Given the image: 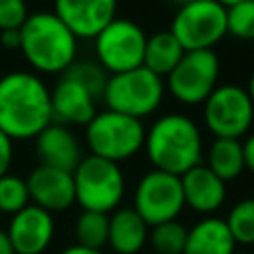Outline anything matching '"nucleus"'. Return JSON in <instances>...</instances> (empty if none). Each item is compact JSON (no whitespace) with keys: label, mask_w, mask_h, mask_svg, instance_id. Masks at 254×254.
Masks as SVG:
<instances>
[{"label":"nucleus","mask_w":254,"mask_h":254,"mask_svg":"<svg viewBox=\"0 0 254 254\" xmlns=\"http://www.w3.org/2000/svg\"><path fill=\"white\" fill-rule=\"evenodd\" d=\"M52 95L34 71H8L0 77V131L12 141H34L50 123Z\"/></svg>","instance_id":"1"},{"label":"nucleus","mask_w":254,"mask_h":254,"mask_svg":"<svg viewBox=\"0 0 254 254\" xmlns=\"http://www.w3.org/2000/svg\"><path fill=\"white\" fill-rule=\"evenodd\" d=\"M143 151L153 169L181 177L202 161L200 127L187 113H165L147 129Z\"/></svg>","instance_id":"2"},{"label":"nucleus","mask_w":254,"mask_h":254,"mask_svg":"<svg viewBox=\"0 0 254 254\" xmlns=\"http://www.w3.org/2000/svg\"><path fill=\"white\" fill-rule=\"evenodd\" d=\"M20 54L36 73L62 75L77 60V38L54 12H32L20 26Z\"/></svg>","instance_id":"3"},{"label":"nucleus","mask_w":254,"mask_h":254,"mask_svg":"<svg viewBox=\"0 0 254 254\" xmlns=\"http://www.w3.org/2000/svg\"><path fill=\"white\" fill-rule=\"evenodd\" d=\"M145 133L147 127L141 119L111 109H101L85 125V145L89 155L119 165L143 151Z\"/></svg>","instance_id":"4"},{"label":"nucleus","mask_w":254,"mask_h":254,"mask_svg":"<svg viewBox=\"0 0 254 254\" xmlns=\"http://www.w3.org/2000/svg\"><path fill=\"white\" fill-rule=\"evenodd\" d=\"M167 95L165 79L147 67H135L107 77L101 101L105 109L141 119L153 115Z\"/></svg>","instance_id":"5"},{"label":"nucleus","mask_w":254,"mask_h":254,"mask_svg":"<svg viewBox=\"0 0 254 254\" xmlns=\"http://www.w3.org/2000/svg\"><path fill=\"white\" fill-rule=\"evenodd\" d=\"M75 202L81 210L111 214L125 196V175L117 163L95 155H83L71 173Z\"/></svg>","instance_id":"6"},{"label":"nucleus","mask_w":254,"mask_h":254,"mask_svg":"<svg viewBox=\"0 0 254 254\" xmlns=\"http://www.w3.org/2000/svg\"><path fill=\"white\" fill-rule=\"evenodd\" d=\"M254 123V103L246 87L218 83L202 103V125L214 139L246 137Z\"/></svg>","instance_id":"7"},{"label":"nucleus","mask_w":254,"mask_h":254,"mask_svg":"<svg viewBox=\"0 0 254 254\" xmlns=\"http://www.w3.org/2000/svg\"><path fill=\"white\" fill-rule=\"evenodd\" d=\"M145 44L147 34L137 22L115 16L93 38V60L109 75L123 73L143 65Z\"/></svg>","instance_id":"8"},{"label":"nucleus","mask_w":254,"mask_h":254,"mask_svg":"<svg viewBox=\"0 0 254 254\" xmlns=\"http://www.w3.org/2000/svg\"><path fill=\"white\" fill-rule=\"evenodd\" d=\"M220 60L214 50L185 52L177 67L165 77L169 95L183 105H202L218 87Z\"/></svg>","instance_id":"9"},{"label":"nucleus","mask_w":254,"mask_h":254,"mask_svg":"<svg viewBox=\"0 0 254 254\" xmlns=\"http://www.w3.org/2000/svg\"><path fill=\"white\" fill-rule=\"evenodd\" d=\"M171 34L185 52L212 50L226 36V8L216 0H194L177 8Z\"/></svg>","instance_id":"10"},{"label":"nucleus","mask_w":254,"mask_h":254,"mask_svg":"<svg viewBox=\"0 0 254 254\" xmlns=\"http://www.w3.org/2000/svg\"><path fill=\"white\" fill-rule=\"evenodd\" d=\"M133 208L149 226L177 220L185 208L181 177L157 169L147 171L135 187Z\"/></svg>","instance_id":"11"},{"label":"nucleus","mask_w":254,"mask_h":254,"mask_svg":"<svg viewBox=\"0 0 254 254\" xmlns=\"http://www.w3.org/2000/svg\"><path fill=\"white\" fill-rule=\"evenodd\" d=\"M119 0H54V14L77 40H93L115 16Z\"/></svg>","instance_id":"12"},{"label":"nucleus","mask_w":254,"mask_h":254,"mask_svg":"<svg viewBox=\"0 0 254 254\" xmlns=\"http://www.w3.org/2000/svg\"><path fill=\"white\" fill-rule=\"evenodd\" d=\"M6 232L16 254H42L54 240L56 220L52 212L30 202L10 218Z\"/></svg>","instance_id":"13"},{"label":"nucleus","mask_w":254,"mask_h":254,"mask_svg":"<svg viewBox=\"0 0 254 254\" xmlns=\"http://www.w3.org/2000/svg\"><path fill=\"white\" fill-rule=\"evenodd\" d=\"M30 202L56 214L67 210L75 202L73 177L67 171L38 165L26 177Z\"/></svg>","instance_id":"14"},{"label":"nucleus","mask_w":254,"mask_h":254,"mask_svg":"<svg viewBox=\"0 0 254 254\" xmlns=\"http://www.w3.org/2000/svg\"><path fill=\"white\" fill-rule=\"evenodd\" d=\"M34 151L40 161L38 165L62 169L67 173H73V169L83 159V151L77 135L67 125L56 121H52L34 139Z\"/></svg>","instance_id":"15"},{"label":"nucleus","mask_w":254,"mask_h":254,"mask_svg":"<svg viewBox=\"0 0 254 254\" xmlns=\"http://www.w3.org/2000/svg\"><path fill=\"white\" fill-rule=\"evenodd\" d=\"M52 95V115L56 123L62 125H81L85 127L97 113V99L77 81L60 75L56 85L50 89Z\"/></svg>","instance_id":"16"},{"label":"nucleus","mask_w":254,"mask_h":254,"mask_svg":"<svg viewBox=\"0 0 254 254\" xmlns=\"http://www.w3.org/2000/svg\"><path fill=\"white\" fill-rule=\"evenodd\" d=\"M181 187L185 206L204 216H212L226 200V183L218 179L204 163L181 175Z\"/></svg>","instance_id":"17"},{"label":"nucleus","mask_w":254,"mask_h":254,"mask_svg":"<svg viewBox=\"0 0 254 254\" xmlns=\"http://www.w3.org/2000/svg\"><path fill=\"white\" fill-rule=\"evenodd\" d=\"M149 242V224L133 206H119L109 214L107 246L115 254H139Z\"/></svg>","instance_id":"18"},{"label":"nucleus","mask_w":254,"mask_h":254,"mask_svg":"<svg viewBox=\"0 0 254 254\" xmlns=\"http://www.w3.org/2000/svg\"><path fill=\"white\" fill-rule=\"evenodd\" d=\"M236 242L218 216H204L187 230L183 254H234Z\"/></svg>","instance_id":"19"},{"label":"nucleus","mask_w":254,"mask_h":254,"mask_svg":"<svg viewBox=\"0 0 254 254\" xmlns=\"http://www.w3.org/2000/svg\"><path fill=\"white\" fill-rule=\"evenodd\" d=\"M183 56H185V48L171 34V30H159V32L147 36L143 67H147L149 71H153L165 79L177 67V64L183 60Z\"/></svg>","instance_id":"20"},{"label":"nucleus","mask_w":254,"mask_h":254,"mask_svg":"<svg viewBox=\"0 0 254 254\" xmlns=\"http://www.w3.org/2000/svg\"><path fill=\"white\" fill-rule=\"evenodd\" d=\"M204 165L224 183L238 179L244 173V151L240 139H212L206 149Z\"/></svg>","instance_id":"21"},{"label":"nucleus","mask_w":254,"mask_h":254,"mask_svg":"<svg viewBox=\"0 0 254 254\" xmlns=\"http://www.w3.org/2000/svg\"><path fill=\"white\" fill-rule=\"evenodd\" d=\"M73 234H75V244L93 250H103V246H107V236H109V214L81 210V214L75 218Z\"/></svg>","instance_id":"22"},{"label":"nucleus","mask_w":254,"mask_h":254,"mask_svg":"<svg viewBox=\"0 0 254 254\" xmlns=\"http://www.w3.org/2000/svg\"><path fill=\"white\" fill-rule=\"evenodd\" d=\"M62 75L81 83L97 101H101V95H103V89H105V83H107V77H109V73L93 58L91 60L77 58Z\"/></svg>","instance_id":"23"},{"label":"nucleus","mask_w":254,"mask_h":254,"mask_svg":"<svg viewBox=\"0 0 254 254\" xmlns=\"http://www.w3.org/2000/svg\"><path fill=\"white\" fill-rule=\"evenodd\" d=\"M187 226L179 220H167L149 226V242L157 254H183L187 242Z\"/></svg>","instance_id":"24"},{"label":"nucleus","mask_w":254,"mask_h":254,"mask_svg":"<svg viewBox=\"0 0 254 254\" xmlns=\"http://www.w3.org/2000/svg\"><path fill=\"white\" fill-rule=\"evenodd\" d=\"M236 246L254 244V196L242 198L232 204L228 216L224 218Z\"/></svg>","instance_id":"25"},{"label":"nucleus","mask_w":254,"mask_h":254,"mask_svg":"<svg viewBox=\"0 0 254 254\" xmlns=\"http://www.w3.org/2000/svg\"><path fill=\"white\" fill-rule=\"evenodd\" d=\"M28 204H30V192L26 179L12 173L0 177V212L14 216Z\"/></svg>","instance_id":"26"},{"label":"nucleus","mask_w":254,"mask_h":254,"mask_svg":"<svg viewBox=\"0 0 254 254\" xmlns=\"http://www.w3.org/2000/svg\"><path fill=\"white\" fill-rule=\"evenodd\" d=\"M226 34L238 40H254V0H242L226 8Z\"/></svg>","instance_id":"27"},{"label":"nucleus","mask_w":254,"mask_h":254,"mask_svg":"<svg viewBox=\"0 0 254 254\" xmlns=\"http://www.w3.org/2000/svg\"><path fill=\"white\" fill-rule=\"evenodd\" d=\"M28 14L26 0H0V32L20 30Z\"/></svg>","instance_id":"28"},{"label":"nucleus","mask_w":254,"mask_h":254,"mask_svg":"<svg viewBox=\"0 0 254 254\" xmlns=\"http://www.w3.org/2000/svg\"><path fill=\"white\" fill-rule=\"evenodd\" d=\"M12 161H14V141L0 131V177L10 173Z\"/></svg>","instance_id":"29"},{"label":"nucleus","mask_w":254,"mask_h":254,"mask_svg":"<svg viewBox=\"0 0 254 254\" xmlns=\"http://www.w3.org/2000/svg\"><path fill=\"white\" fill-rule=\"evenodd\" d=\"M242 151H244V167L254 173V131H250L244 141H242Z\"/></svg>","instance_id":"30"},{"label":"nucleus","mask_w":254,"mask_h":254,"mask_svg":"<svg viewBox=\"0 0 254 254\" xmlns=\"http://www.w3.org/2000/svg\"><path fill=\"white\" fill-rule=\"evenodd\" d=\"M0 46L4 50H20V30H4L0 32Z\"/></svg>","instance_id":"31"},{"label":"nucleus","mask_w":254,"mask_h":254,"mask_svg":"<svg viewBox=\"0 0 254 254\" xmlns=\"http://www.w3.org/2000/svg\"><path fill=\"white\" fill-rule=\"evenodd\" d=\"M60 254H103V250H93V248H85V246L73 244V246L64 248Z\"/></svg>","instance_id":"32"},{"label":"nucleus","mask_w":254,"mask_h":254,"mask_svg":"<svg viewBox=\"0 0 254 254\" xmlns=\"http://www.w3.org/2000/svg\"><path fill=\"white\" fill-rule=\"evenodd\" d=\"M0 254H16L14 252V246L8 238V232L0 228Z\"/></svg>","instance_id":"33"},{"label":"nucleus","mask_w":254,"mask_h":254,"mask_svg":"<svg viewBox=\"0 0 254 254\" xmlns=\"http://www.w3.org/2000/svg\"><path fill=\"white\" fill-rule=\"evenodd\" d=\"M246 91H248V95H250V99H252V103H254V71H252V73H250V77H248Z\"/></svg>","instance_id":"34"},{"label":"nucleus","mask_w":254,"mask_h":254,"mask_svg":"<svg viewBox=\"0 0 254 254\" xmlns=\"http://www.w3.org/2000/svg\"><path fill=\"white\" fill-rule=\"evenodd\" d=\"M218 4H222L224 8H228V6H232V4H238V2H242V0H216Z\"/></svg>","instance_id":"35"},{"label":"nucleus","mask_w":254,"mask_h":254,"mask_svg":"<svg viewBox=\"0 0 254 254\" xmlns=\"http://www.w3.org/2000/svg\"><path fill=\"white\" fill-rule=\"evenodd\" d=\"M179 6H183V4H189V2H194V0H175Z\"/></svg>","instance_id":"36"},{"label":"nucleus","mask_w":254,"mask_h":254,"mask_svg":"<svg viewBox=\"0 0 254 254\" xmlns=\"http://www.w3.org/2000/svg\"><path fill=\"white\" fill-rule=\"evenodd\" d=\"M234 254H250V252H234Z\"/></svg>","instance_id":"37"}]
</instances>
